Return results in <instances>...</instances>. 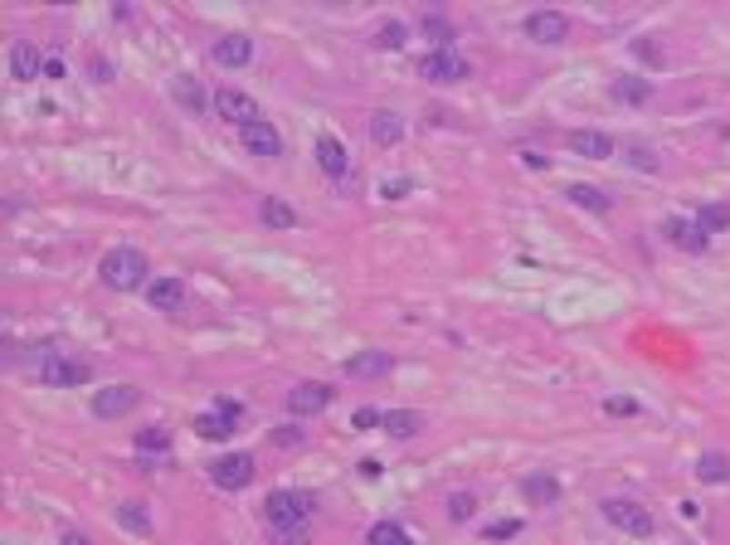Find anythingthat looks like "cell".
Listing matches in <instances>:
<instances>
[{
	"mask_svg": "<svg viewBox=\"0 0 730 545\" xmlns=\"http://www.w3.org/2000/svg\"><path fill=\"white\" fill-rule=\"evenodd\" d=\"M59 545H93V540H88V536H78V530H64Z\"/></svg>",
	"mask_w": 730,
	"mask_h": 545,
	"instance_id": "obj_47",
	"label": "cell"
},
{
	"mask_svg": "<svg viewBox=\"0 0 730 545\" xmlns=\"http://www.w3.org/2000/svg\"><path fill=\"white\" fill-rule=\"evenodd\" d=\"M404 39H410V30H404L400 20H390V25H380V35H375V45H380V49H404Z\"/></svg>",
	"mask_w": 730,
	"mask_h": 545,
	"instance_id": "obj_33",
	"label": "cell"
},
{
	"mask_svg": "<svg viewBox=\"0 0 730 545\" xmlns=\"http://www.w3.org/2000/svg\"><path fill=\"white\" fill-rule=\"evenodd\" d=\"M419 35H429L433 49H453V39H458V30L443 15H424V20H419Z\"/></svg>",
	"mask_w": 730,
	"mask_h": 545,
	"instance_id": "obj_29",
	"label": "cell"
},
{
	"mask_svg": "<svg viewBox=\"0 0 730 545\" xmlns=\"http://www.w3.org/2000/svg\"><path fill=\"white\" fill-rule=\"evenodd\" d=\"M609 97L613 103H628V107H643V103H653V83H643L638 74H619L609 83Z\"/></svg>",
	"mask_w": 730,
	"mask_h": 545,
	"instance_id": "obj_18",
	"label": "cell"
},
{
	"mask_svg": "<svg viewBox=\"0 0 730 545\" xmlns=\"http://www.w3.org/2000/svg\"><path fill=\"white\" fill-rule=\"evenodd\" d=\"M259 463L248 453H224L219 463H209V482L219 487V492H244L248 482H254Z\"/></svg>",
	"mask_w": 730,
	"mask_h": 545,
	"instance_id": "obj_5",
	"label": "cell"
},
{
	"mask_svg": "<svg viewBox=\"0 0 730 545\" xmlns=\"http://www.w3.org/2000/svg\"><path fill=\"white\" fill-rule=\"evenodd\" d=\"M634 54H638L643 64H663V49H657V39H638Z\"/></svg>",
	"mask_w": 730,
	"mask_h": 545,
	"instance_id": "obj_40",
	"label": "cell"
},
{
	"mask_svg": "<svg viewBox=\"0 0 730 545\" xmlns=\"http://www.w3.org/2000/svg\"><path fill=\"white\" fill-rule=\"evenodd\" d=\"M35 380L54 385V389H74V385H88L93 370H88V360H74V356H39Z\"/></svg>",
	"mask_w": 730,
	"mask_h": 545,
	"instance_id": "obj_4",
	"label": "cell"
},
{
	"mask_svg": "<svg viewBox=\"0 0 730 545\" xmlns=\"http://www.w3.org/2000/svg\"><path fill=\"white\" fill-rule=\"evenodd\" d=\"M482 536L487 540H512V536H522V521H492V526H482Z\"/></svg>",
	"mask_w": 730,
	"mask_h": 545,
	"instance_id": "obj_37",
	"label": "cell"
},
{
	"mask_svg": "<svg viewBox=\"0 0 730 545\" xmlns=\"http://www.w3.org/2000/svg\"><path fill=\"white\" fill-rule=\"evenodd\" d=\"M215 117H219V122H234V127L244 132V127H254V122H263V107H259L248 93H238V88H219V93H215Z\"/></svg>",
	"mask_w": 730,
	"mask_h": 545,
	"instance_id": "obj_6",
	"label": "cell"
},
{
	"mask_svg": "<svg viewBox=\"0 0 730 545\" xmlns=\"http://www.w3.org/2000/svg\"><path fill=\"white\" fill-rule=\"evenodd\" d=\"M273 443H278V449H302L307 433H302L298 424H283V429H273Z\"/></svg>",
	"mask_w": 730,
	"mask_h": 545,
	"instance_id": "obj_35",
	"label": "cell"
},
{
	"mask_svg": "<svg viewBox=\"0 0 730 545\" xmlns=\"http://www.w3.org/2000/svg\"><path fill=\"white\" fill-rule=\"evenodd\" d=\"M565 200H574L580 209H589V215H609V190H599V186H584V180H574V186L565 190Z\"/></svg>",
	"mask_w": 730,
	"mask_h": 545,
	"instance_id": "obj_25",
	"label": "cell"
},
{
	"mask_svg": "<svg viewBox=\"0 0 730 545\" xmlns=\"http://www.w3.org/2000/svg\"><path fill=\"white\" fill-rule=\"evenodd\" d=\"M603 414H638L634 399H603Z\"/></svg>",
	"mask_w": 730,
	"mask_h": 545,
	"instance_id": "obj_43",
	"label": "cell"
},
{
	"mask_svg": "<svg viewBox=\"0 0 730 545\" xmlns=\"http://www.w3.org/2000/svg\"><path fill=\"white\" fill-rule=\"evenodd\" d=\"M570 151H574V156H589V161H609L613 156V136H603V132H570Z\"/></svg>",
	"mask_w": 730,
	"mask_h": 545,
	"instance_id": "obj_20",
	"label": "cell"
},
{
	"mask_svg": "<svg viewBox=\"0 0 730 545\" xmlns=\"http://www.w3.org/2000/svg\"><path fill=\"white\" fill-rule=\"evenodd\" d=\"M171 449V433L166 429H142L137 433V453H166Z\"/></svg>",
	"mask_w": 730,
	"mask_h": 545,
	"instance_id": "obj_32",
	"label": "cell"
},
{
	"mask_svg": "<svg viewBox=\"0 0 730 545\" xmlns=\"http://www.w3.org/2000/svg\"><path fill=\"white\" fill-rule=\"evenodd\" d=\"M410 190H414V180H410V176H395V180H385V186H380L385 200H404Z\"/></svg>",
	"mask_w": 730,
	"mask_h": 545,
	"instance_id": "obj_39",
	"label": "cell"
},
{
	"mask_svg": "<svg viewBox=\"0 0 730 545\" xmlns=\"http://www.w3.org/2000/svg\"><path fill=\"white\" fill-rule=\"evenodd\" d=\"M380 429L390 433V439H414V433L424 429V414H419V409H385Z\"/></svg>",
	"mask_w": 730,
	"mask_h": 545,
	"instance_id": "obj_23",
	"label": "cell"
},
{
	"mask_svg": "<svg viewBox=\"0 0 730 545\" xmlns=\"http://www.w3.org/2000/svg\"><path fill=\"white\" fill-rule=\"evenodd\" d=\"M628 166H638V171H657V151H648V146H628Z\"/></svg>",
	"mask_w": 730,
	"mask_h": 545,
	"instance_id": "obj_36",
	"label": "cell"
},
{
	"mask_svg": "<svg viewBox=\"0 0 730 545\" xmlns=\"http://www.w3.org/2000/svg\"><path fill=\"white\" fill-rule=\"evenodd\" d=\"M472 507H477L472 492H453V497H448V516H453V521H468Z\"/></svg>",
	"mask_w": 730,
	"mask_h": 545,
	"instance_id": "obj_34",
	"label": "cell"
},
{
	"mask_svg": "<svg viewBox=\"0 0 730 545\" xmlns=\"http://www.w3.org/2000/svg\"><path fill=\"white\" fill-rule=\"evenodd\" d=\"M390 370H395V356H385V351H360V356L346 360L350 380H380V375H390Z\"/></svg>",
	"mask_w": 730,
	"mask_h": 545,
	"instance_id": "obj_17",
	"label": "cell"
},
{
	"mask_svg": "<svg viewBox=\"0 0 730 545\" xmlns=\"http://www.w3.org/2000/svg\"><path fill=\"white\" fill-rule=\"evenodd\" d=\"M88 74H93L97 83H107V78H112V64H107V59H97V54H93V59H88Z\"/></svg>",
	"mask_w": 730,
	"mask_h": 545,
	"instance_id": "obj_44",
	"label": "cell"
},
{
	"mask_svg": "<svg viewBox=\"0 0 730 545\" xmlns=\"http://www.w3.org/2000/svg\"><path fill=\"white\" fill-rule=\"evenodd\" d=\"M663 239L672 248H682V254H706L711 248V234L696 225V219H686V215H667L663 219Z\"/></svg>",
	"mask_w": 730,
	"mask_h": 545,
	"instance_id": "obj_8",
	"label": "cell"
},
{
	"mask_svg": "<svg viewBox=\"0 0 730 545\" xmlns=\"http://www.w3.org/2000/svg\"><path fill=\"white\" fill-rule=\"evenodd\" d=\"M526 39H536V45H565L570 39V20L560 15V10H536V15L522 20Z\"/></svg>",
	"mask_w": 730,
	"mask_h": 545,
	"instance_id": "obj_9",
	"label": "cell"
},
{
	"mask_svg": "<svg viewBox=\"0 0 730 545\" xmlns=\"http://www.w3.org/2000/svg\"><path fill=\"white\" fill-rule=\"evenodd\" d=\"M195 433H200V439H209V443H224V439H234V419H224V414H200L195 419Z\"/></svg>",
	"mask_w": 730,
	"mask_h": 545,
	"instance_id": "obj_27",
	"label": "cell"
},
{
	"mask_svg": "<svg viewBox=\"0 0 730 545\" xmlns=\"http://www.w3.org/2000/svg\"><path fill=\"white\" fill-rule=\"evenodd\" d=\"M259 219L269 229H292V225H298V209H292L288 200H278V195H263V200H259Z\"/></svg>",
	"mask_w": 730,
	"mask_h": 545,
	"instance_id": "obj_24",
	"label": "cell"
},
{
	"mask_svg": "<svg viewBox=\"0 0 730 545\" xmlns=\"http://www.w3.org/2000/svg\"><path fill=\"white\" fill-rule=\"evenodd\" d=\"M599 511H603V521L619 526V530H628V536H653V530H657L653 511L643 507V501H634V497H609Z\"/></svg>",
	"mask_w": 730,
	"mask_h": 545,
	"instance_id": "obj_3",
	"label": "cell"
},
{
	"mask_svg": "<svg viewBox=\"0 0 730 545\" xmlns=\"http://www.w3.org/2000/svg\"><path fill=\"white\" fill-rule=\"evenodd\" d=\"M365 132H370L375 146H400L404 142V117L385 107V113H370V127H365Z\"/></svg>",
	"mask_w": 730,
	"mask_h": 545,
	"instance_id": "obj_19",
	"label": "cell"
},
{
	"mask_svg": "<svg viewBox=\"0 0 730 545\" xmlns=\"http://www.w3.org/2000/svg\"><path fill=\"white\" fill-rule=\"evenodd\" d=\"M317 166H321V176H331V180H341L350 171V156H346V146L336 142L331 132H321L317 136Z\"/></svg>",
	"mask_w": 730,
	"mask_h": 545,
	"instance_id": "obj_16",
	"label": "cell"
},
{
	"mask_svg": "<svg viewBox=\"0 0 730 545\" xmlns=\"http://www.w3.org/2000/svg\"><path fill=\"white\" fill-rule=\"evenodd\" d=\"M522 497L531 507H551V501H560V482L551 472H531V478H522Z\"/></svg>",
	"mask_w": 730,
	"mask_h": 545,
	"instance_id": "obj_22",
	"label": "cell"
},
{
	"mask_svg": "<svg viewBox=\"0 0 730 545\" xmlns=\"http://www.w3.org/2000/svg\"><path fill=\"white\" fill-rule=\"evenodd\" d=\"M307 516H312V497H307V492H292V487H283V492H269V497H263V526H269V530L307 526Z\"/></svg>",
	"mask_w": 730,
	"mask_h": 545,
	"instance_id": "obj_2",
	"label": "cell"
},
{
	"mask_svg": "<svg viewBox=\"0 0 730 545\" xmlns=\"http://www.w3.org/2000/svg\"><path fill=\"white\" fill-rule=\"evenodd\" d=\"M696 478L706 487H725L730 482V458L725 453H701L696 458Z\"/></svg>",
	"mask_w": 730,
	"mask_h": 545,
	"instance_id": "obj_26",
	"label": "cell"
},
{
	"mask_svg": "<svg viewBox=\"0 0 730 545\" xmlns=\"http://www.w3.org/2000/svg\"><path fill=\"white\" fill-rule=\"evenodd\" d=\"M350 424H356V429H380V409H356Z\"/></svg>",
	"mask_w": 730,
	"mask_h": 545,
	"instance_id": "obj_41",
	"label": "cell"
},
{
	"mask_svg": "<svg viewBox=\"0 0 730 545\" xmlns=\"http://www.w3.org/2000/svg\"><path fill=\"white\" fill-rule=\"evenodd\" d=\"M522 161L531 166V171H545V166H551V161H545V156H541V151H522Z\"/></svg>",
	"mask_w": 730,
	"mask_h": 545,
	"instance_id": "obj_45",
	"label": "cell"
},
{
	"mask_svg": "<svg viewBox=\"0 0 730 545\" xmlns=\"http://www.w3.org/2000/svg\"><path fill=\"white\" fill-rule=\"evenodd\" d=\"M696 225L715 234V229H730V205H715V200H701L696 205Z\"/></svg>",
	"mask_w": 730,
	"mask_h": 545,
	"instance_id": "obj_30",
	"label": "cell"
},
{
	"mask_svg": "<svg viewBox=\"0 0 730 545\" xmlns=\"http://www.w3.org/2000/svg\"><path fill=\"white\" fill-rule=\"evenodd\" d=\"M215 414H224V419H234V424H238V419H244V404H234V399H215Z\"/></svg>",
	"mask_w": 730,
	"mask_h": 545,
	"instance_id": "obj_42",
	"label": "cell"
},
{
	"mask_svg": "<svg viewBox=\"0 0 730 545\" xmlns=\"http://www.w3.org/2000/svg\"><path fill=\"white\" fill-rule=\"evenodd\" d=\"M97 273H103L107 288L137 292V288H147V254L142 248H107L103 263H97Z\"/></svg>",
	"mask_w": 730,
	"mask_h": 545,
	"instance_id": "obj_1",
	"label": "cell"
},
{
	"mask_svg": "<svg viewBox=\"0 0 730 545\" xmlns=\"http://www.w3.org/2000/svg\"><path fill=\"white\" fill-rule=\"evenodd\" d=\"M171 97H176L180 107H190L195 117H200L205 107H215V103H209V97H205V88H200V78H190V74H180V78H171Z\"/></svg>",
	"mask_w": 730,
	"mask_h": 545,
	"instance_id": "obj_21",
	"label": "cell"
},
{
	"mask_svg": "<svg viewBox=\"0 0 730 545\" xmlns=\"http://www.w3.org/2000/svg\"><path fill=\"white\" fill-rule=\"evenodd\" d=\"M419 78H429V83H462V78H468V59H462L458 49H429V54H419Z\"/></svg>",
	"mask_w": 730,
	"mask_h": 545,
	"instance_id": "obj_7",
	"label": "cell"
},
{
	"mask_svg": "<svg viewBox=\"0 0 730 545\" xmlns=\"http://www.w3.org/2000/svg\"><path fill=\"white\" fill-rule=\"evenodd\" d=\"M312 540V530L307 526H288V530H273V545H307Z\"/></svg>",
	"mask_w": 730,
	"mask_h": 545,
	"instance_id": "obj_38",
	"label": "cell"
},
{
	"mask_svg": "<svg viewBox=\"0 0 730 545\" xmlns=\"http://www.w3.org/2000/svg\"><path fill=\"white\" fill-rule=\"evenodd\" d=\"M147 302L157 307V312L176 317L180 307H186V283H180V278H151V283H147Z\"/></svg>",
	"mask_w": 730,
	"mask_h": 545,
	"instance_id": "obj_13",
	"label": "cell"
},
{
	"mask_svg": "<svg viewBox=\"0 0 730 545\" xmlns=\"http://www.w3.org/2000/svg\"><path fill=\"white\" fill-rule=\"evenodd\" d=\"M365 545H414V540H410V530L395 526V521H375L365 530Z\"/></svg>",
	"mask_w": 730,
	"mask_h": 545,
	"instance_id": "obj_31",
	"label": "cell"
},
{
	"mask_svg": "<svg viewBox=\"0 0 730 545\" xmlns=\"http://www.w3.org/2000/svg\"><path fill=\"white\" fill-rule=\"evenodd\" d=\"M209 54H215L219 68H244V64H254V39L248 35H224Z\"/></svg>",
	"mask_w": 730,
	"mask_h": 545,
	"instance_id": "obj_15",
	"label": "cell"
},
{
	"mask_svg": "<svg viewBox=\"0 0 730 545\" xmlns=\"http://www.w3.org/2000/svg\"><path fill=\"white\" fill-rule=\"evenodd\" d=\"M331 404V385H321V380H302V385H292V395H288V414H321Z\"/></svg>",
	"mask_w": 730,
	"mask_h": 545,
	"instance_id": "obj_11",
	"label": "cell"
},
{
	"mask_svg": "<svg viewBox=\"0 0 730 545\" xmlns=\"http://www.w3.org/2000/svg\"><path fill=\"white\" fill-rule=\"evenodd\" d=\"M244 151L259 161H278L283 156V136H278L273 122H254V127H244Z\"/></svg>",
	"mask_w": 730,
	"mask_h": 545,
	"instance_id": "obj_12",
	"label": "cell"
},
{
	"mask_svg": "<svg viewBox=\"0 0 730 545\" xmlns=\"http://www.w3.org/2000/svg\"><path fill=\"white\" fill-rule=\"evenodd\" d=\"M39 74H45L39 45H30V39H15V45H10V78H15V83H35Z\"/></svg>",
	"mask_w": 730,
	"mask_h": 545,
	"instance_id": "obj_14",
	"label": "cell"
},
{
	"mask_svg": "<svg viewBox=\"0 0 730 545\" xmlns=\"http://www.w3.org/2000/svg\"><path fill=\"white\" fill-rule=\"evenodd\" d=\"M117 526L132 530V536H147V530H151V516H147L142 501H122V507H117Z\"/></svg>",
	"mask_w": 730,
	"mask_h": 545,
	"instance_id": "obj_28",
	"label": "cell"
},
{
	"mask_svg": "<svg viewBox=\"0 0 730 545\" xmlns=\"http://www.w3.org/2000/svg\"><path fill=\"white\" fill-rule=\"evenodd\" d=\"M380 472H385V468L375 463V458H365V463H360V478H370V482H375V478H380Z\"/></svg>",
	"mask_w": 730,
	"mask_h": 545,
	"instance_id": "obj_46",
	"label": "cell"
},
{
	"mask_svg": "<svg viewBox=\"0 0 730 545\" xmlns=\"http://www.w3.org/2000/svg\"><path fill=\"white\" fill-rule=\"evenodd\" d=\"M137 404H142V389L137 385H107L103 395L93 399V414L97 419H122V414H132Z\"/></svg>",
	"mask_w": 730,
	"mask_h": 545,
	"instance_id": "obj_10",
	"label": "cell"
}]
</instances>
